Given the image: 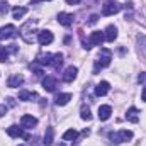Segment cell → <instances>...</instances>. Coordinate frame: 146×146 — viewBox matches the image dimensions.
Segmentation results:
<instances>
[{
	"instance_id": "cell-12",
	"label": "cell",
	"mask_w": 146,
	"mask_h": 146,
	"mask_svg": "<svg viewBox=\"0 0 146 146\" xmlns=\"http://www.w3.org/2000/svg\"><path fill=\"white\" fill-rule=\"evenodd\" d=\"M104 37L107 42H114L117 39V27L115 26H107V29L104 31Z\"/></svg>"
},
{
	"instance_id": "cell-7",
	"label": "cell",
	"mask_w": 146,
	"mask_h": 146,
	"mask_svg": "<svg viewBox=\"0 0 146 146\" xmlns=\"http://www.w3.org/2000/svg\"><path fill=\"white\" fill-rule=\"evenodd\" d=\"M104 41H106L104 33H100V31H94V33L90 34V39H88V48H92V46H102Z\"/></svg>"
},
{
	"instance_id": "cell-30",
	"label": "cell",
	"mask_w": 146,
	"mask_h": 146,
	"mask_svg": "<svg viewBox=\"0 0 146 146\" xmlns=\"http://www.w3.org/2000/svg\"><path fill=\"white\" fill-rule=\"evenodd\" d=\"M97 21H99V15H92V17H90V21H88V24H95Z\"/></svg>"
},
{
	"instance_id": "cell-1",
	"label": "cell",
	"mask_w": 146,
	"mask_h": 146,
	"mask_svg": "<svg viewBox=\"0 0 146 146\" xmlns=\"http://www.w3.org/2000/svg\"><path fill=\"white\" fill-rule=\"evenodd\" d=\"M110 60H112V53H110V49H107V48H102V49H100V54H99V58L95 60L94 73H99L100 70L107 68V66L110 65Z\"/></svg>"
},
{
	"instance_id": "cell-26",
	"label": "cell",
	"mask_w": 146,
	"mask_h": 146,
	"mask_svg": "<svg viewBox=\"0 0 146 146\" xmlns=\"http://www.w3.org/2000/svg\"><path fill=\"white\" fill-rule=\"evenodd\" d=\"M80 115H82V119H83V121H90V119H92L90 109H88L87 106H82V109H80Z\"/></svg>"
},
{
	"instance_id": "cell-14",
	"label": "cell",
	"mask_w": 146,
	"mask_h": 146,
	"mask_svg": "<svg viewBox=\"0 0 146 146\" xmlns=\"http://www.w3.org/2000/svg\"><path fill=\"white\" fill-rule=\"evenodd\" d=\"M7 134L10 138H24V127H19V126H10L7 127Z\"/></svg>"
},
{
	"instance_id": "cell-28",
	"label": "cell",
	"mask_w": 146,
	"mask_h": 146,
	"mask_svg": "<svg viewBox=\"0 0 146 146\" xmlns=\"http://www.w3.org/2000/svg\"><path fill=\"white\" fill-rule=\"evenodd\" d=\"M9 9H10V7H9V3L2 0V2H0V14H7V12H9Z\"/></svg>"
},
{
	"instance_id": "cell-2",
	"label": "cell",
	"mask_w": 146,
	"mask_h": 146,
	"mask_svg": "<svg viewBox=\"0 0 146 146\" xmlns=\"http://www.w3.org/2000/svg\"><path fill=\"white\" fill-rule=\"evenodd\" d=\"M110 143L114 145H121V143H126L129 139H133V131H127V129H121V131H115V133H110L109 134Z\"/></svg>"
},
{
	"instance_id": "cell-35",
	"label": "cell",
	"mask_w": 146,
	"mask_h": 146,
	"mask_svg": "<svg viewBox=\"0 0 146 146\" xmlns=\"http://www.w3.org/2000/svg\"><path fill=\"white\" fill-rule=\"evenodd\" d=\"M19 146H24V145H19Z\"/></svg>"
},
{
	"instance_id": "cell-34",
	"label": "cell",
	"mask_w": 146,
	"mask_h": 146,
	"mask_svg": "<svg viewBox=\"0 0 146 146\" xmlns=\"http://www.w3.org/2000/svg\"><path fill=\"white\" fill-rule=\"evenodd\" d=\"M141 99H143V100L146 102V87L143 88V92H141Z\"/></svg>"
},
{
	"instance_id": "cell-10",
	"label": "cell",
	"mask_w": 146,
	"mask_h": 146,
	"mask_svg": "<svg viewBox=\"0 0 146 146\" xmlns=\"http://www.w3.org/2000/svg\"><path fill=\"white\" fill-rule=\"evenodd\" d=\"M73 14H68V12H60L58 14V22L61 24V26H65V27H70L73 24Z\"/></svg>"
},
{
	"instance_id": "cell-29",
	"label": "cell",
	"mask_w": 146,
	"mask_h": 146,
	"mask_svg": "<svg viewBox=\"0 0 146 146\" xmlns=\"http://www.w3.org/2000/svg\"><path fill=\"white\" fill-rule=\"evenodd\" d=\"M138 82H139V83H145V85H146V72L139 73V76H138Z\"/></svg>"
},
{
	"instance_id": "cell-15",
	"label": "cell",
	"mask_w": 146,
	"mask_h": 146,
	"mask_svg": "<svg viewBox=\"0 0 146 146\" xmlns=\"http://www.w3.org/2000/svg\"><path fill=\"white\" fill-rule=\"evenodd\" d=\"M110 90V85L109 82H100L97 87H95V95H99V97H104V95H107Z\"/></svg>"
},
{
	"instance_id": "cell-23",
	"label": "cell",
	"mask_w": 146,
	"mask_h": 146,
	"mask_svg": "<svg viewBox=\"0 0 146 146\" xmlns=\"http://www.w3.org/2000/svg\"><path fill=\"white\" fill-rule=\"evenodd\" d=\"M53 134H54L53 127H46V133H44V145L46 146L53 145Z\"/></svg>"
},
{
	"instance_id": "cell-25",
	"label": "cell",
	"mask_w": 146,
	"mask_h": 146,
	"mask_svg": "<svg viewBox=\"0 0 146 146\" xmlns=\"http://www.w3.org/2000/svg\"><path fill=\"white\" fill-rule=\"evenodd\" d=\"M136 41H138V44H139L141 53L146 56V36L145 34H138V36H136Z\"/></svg>"
},
{
	"instance_id": "cell-5",
	"label": "cell",
	"mask_w": 146,
	"mask_h": 146,
	"mask_svg": "<svg viewBox=\"0 0 146 146\" xmlns=\"http://www.w3.org/2000/svg\"><path fill=\"white\" fill-rule=\"evenodd\" d=\"M17 34H19V31L12 24H7V26L0 27V39H10V37H15Z\"/></svg>"
},
{
	"instance_id": "cell-3",
	"label": "cell",
	"mask_w": 146,
	"mask_h": 146,
	"mask_svg": "<svg viewBox=\"0 0 146 146\" xmlns=\"http://www.w3.org/2000/svg\"><path fill=\"white\" fill-rule=\"evenodd\" d=\"M34 26H36V21H27V22L19 29V34L22 36V39H24L26 42H33V41H34V37L31 36V33L34 31Z\"/></svg>"
},
{
	"instance_id": "cell-4",
	"label": "cell",
	"mask_w": 146,
	"mask_h": 146,
	"mask_svg": "<svg viewBox=\"0 0 146 146\" xmlns=\"http://www.w3.org/2000/svg\"><path fill=\"white\" fill-rule=\"evenodd\" d=\"M121 10V3L114 2V0H107L104 5H102V14L104 15H114Z\"/></svg>"
},
{
	"instance_id": "cell-20",
	"label": "cell",
	"mask_w": 146,
	"mask_h": 146,
	"mask_svg": "<svg viewBox=\"0 0 146 146\" xmlns=\"http://www.w3.org/2000/svg\"><path fill=\"white\" fill-rule=\"evenodd\" d=\"M70 100H72V94H60V95L56 97L54 104H56V106H66Z\"/></svg>"
},
{
	"instance_id": "cell-24",
	"label": "cell",
	"mask_w": 146,
	"mask_h": 146,
	"mask_svg": "<svg viewBox=\"0 0 146 146\" xmlns=\"http://www.w3.org/2000/svg\"><path fill=\"white\" fill-rule=\"evenodd\" d=\"M76 138H78V133H76L75 129H68V131H65V134H63V139H65V141H76Z\"/></svg>"
},
{
	"instance_id": "cell-8",
	"label": "cell",
	"mask_w": 146,
	"mask_h": 146,
	"mask_svg": "<svg viewBox=\"0 0 146 146\" xmlns=\"http://www.w3.org/2000/svg\"><path fill=\"white\" fill-rule=\"evenodd\" d=\"M21 126H22L24 129H33V127H36L37 126V119L34 117V115L24 114V115L21 117Z\"/></svg>"
},
{
	"instance_id": "cell-16",
	"label": "cell",
	"mask_w": 146,
	"mask_h": 146,
	"mask_svg": "<svg viewBox=\"0 0 146 146\" xmlns=\"http://www.w3.org/2000/svg\"><path fill=\"white\" fill-rule=\"evenodd\" d=\"M19 99L24 100V102H31V100L37 99V94L36 92H29V90H21L19 92Z\"/></svg>"
},
{
	"instance_id": "cell-21",
	"label": "cell",
	"mask_w": 146,
	"mask_h": 146,
	"mask_svg": "<svg viewBox=\"0 0 146 146\" xmlns=\"http://www.w3.org/2000/svg\"><path fill=\"white\" fill-rule=\"evenodd\" d=\"M26 14H27V9H26V7H15V9H12L14 19H22Z\"/></svg>"
},
{
	"instance_id": "cell-6",
	"label": "cell",
	"mask_w": 146,
	"mask_h": 146,
	"mask_svg": "<svg viewBox=\"0 0 146 146\" xmlns=\"http://www.w3.org/2000/svg\"><path fill=\"white\" fill-rule=\"evenodd\" d=\"M53 39H54V36H53V33L51 31H39L37 33V42L41 44V46H48V44H51L53 42Z\"/></svg>"
},
{
	"instance_id": "cell-33",
	"label": "cell",
	"mask_w": 146,
	"mask_h": 146,
	"mask_svg": "<svg viewBox=\"0 0 146 146\" xmlns=\"http://www.w3.org/2000/svg\"><path fill=\"white\" fill-rule=\"evenodd\" d=\"M133 5H134V3H133V2H127V3H126V5H124V7H126V9H129V10H133Z\"/></svg>"
},
{
	"instance_id": "cell-32",
	"label": "cell",
	"mask_w": 146,
	"mask_h": 146,
	"mask_svg": "<svg viewBox=\"0 0 146 146\" xmlns=\"http://www.w3.org/2000/svg\"><path fill=\"white\" fill-rule=\"evenodd\" d=\"M66 3H70V5H76V3H80V0H66Z\"/></svg>"
},
{
	"instance_id": "cell-19",
	"label": "cell",
	"mask_w": 146,
	"mask_h": 146,
	"mask_svg": "<svg viewBox=\"0 0 146 146\" xmlns=\"http://www.w3.org/2000/svg\"><path fill=\"white\" fill-rule=\"evenodd\" d=\"M61 65H63V54H61V53L53 54V58H51V65H49V66H53L54 70H60Z\"/></svg>"
},
{
	"instance_id": "cell-22",
	"label": "cell",
	"mask_w": 146,
	"mask_h": 146,
	"mask_svg": "<svg viewBox=\"0 0 146 146\" xmlns=\"http://www.w3.org/2000/svg\"><path fill=\"white\" fill-rule=\"evenodd\" d=\"M51 58H53V54L46 53V54H39L36 61L39 63V65H48V66H49V65H51Z\"/></svg>"
},
{
	"instance_id": "cell-31",
	"label": "cell",
	"mask_w": 146,
	"mask_h": 146,
	"mask_svg": "<svg viewBox=\"0 0 146 146\" xmlns=\"http://www.w3.org/2000/svg\"><path fill=\"white\" fill-rule=\"evenodd\" d=\"M3 114H7V107H5V106H0V117H2Z\"/></svg>"
},
{
	"instance_id": "cell-18",
	"label": "cell",
	"mask_w": 146,
	"mask_h": 146,
	"mask_svg": "<svg viewBox=\"0 0 146 146\" xmlns=\"http://www.w3.org/2000/svg\"><path fill=\"white\" fill-rule=\"evenodd\" d=\"M126 119H127L129 122H138V121H139V110L136 109V107L127 109V112H126Z\"/></svg>"
},
{
	"instance_id": "cell-11",
	"label": "cell",
	"mask_w": 146,
	"mask_h": 146,
	"mask_svg": "<svg viewBox=\"0 0 146 146\" xmlns=\"http://www.w3.org/2000/svg\"><path fill=\"white\" fill-rule=\"evenodd\" d=\"M76 73H78V68L76 66H68L65 70V73H63V82H66V83L73 82L76 78Z\"/></svg>"
},
{
	"instance_id": "cell-17",
	"label": "cell",
	"mask_w": 146,
	"mask_h": 146,
	"mask_svg": "<svg viewBox=\"0 0 146 146\" xmlns=\"http://www.w3.org/2000/svg\"><path fill=\"white\" fill-rule=\"evenodd\" d=\"M112 114V107L110 106H100L99 107V119L100 121H107Z\"/></svg>"
},
{
	"instance_id": "cell-13",
	"label": "cell",
	"mask_w": 146,
	"mask_h": 146,
	"mask_svg": "<svg viewBox=\"0 0 146 146\" xmlns=\"http://www.w3.org/2000/svg\"><path fill=\"white\" fill-rule=\"evenodd\" d=\"M22 83H24V76L19 75V73H17V75H12V76L9 78V82H7V85H9L10 88H17V87H21Z\"/></svg>"
},
{
	"instance_id": "cell-27",
	"label": "cell",
	"mask_w": 146,
	"mask_h": 146,
	"mask_svg": "<svg viewBox=\"0 0 146 146\" xmlns=\"http://www.w3.org/2000/svg\"><path fill=\"white\" fill-rule=\"evenodd\" d=\"M7 58H9V49L5 46H0V61L3 63V61H7Z\"/></svg>"
},
{
	"instance_id": "cell-9",
	"label": "cell",
	"mask_w": 146,
	"mask_h": 146,
	"mask_svg": "<svg viewBox=\"0 0 146 146\" xmlns=\"http://www.w3.org/2000/svg\"><path fill=\"white\" fill-rule=\"evenodd\" d=\"M56 87H58V82H56L54 76H44L42 78V88L46 92H54Z\"/></svg>"
}]
</instances>
